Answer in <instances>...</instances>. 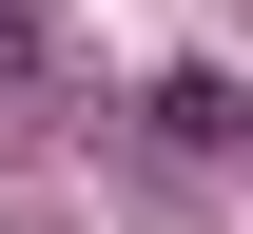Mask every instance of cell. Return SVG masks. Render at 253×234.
<instances>
[{"instance_id": "obj_1", "label": "cell", "mask_w": 253, "mask_h": 234, "mask_svg": "<svg viewBox=\"0 0 253 234\" xmlns=\"http://www.w3.org/2000/svg\"><path fill=\"white\" fill-rule=\"evenodd\" d=\"M156 117L195 137V156H234V137H253V98H234V78H156Z\"/></svg>"}, {"instance_id": "obj_2", "label": "cell", "mask_w": 253, "mask_h": 234, "mask_svg": "<svg viewBox=\"0 0 253 234\" xmlns=\"http://www.w3.org/2000/svg\"><path fill=\"white\" fill-rule=\"evenodd\" d=\"M20 39H39V0H0V78H20Z\"/></svg>"}]
</instances>
